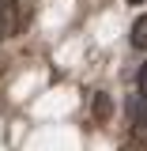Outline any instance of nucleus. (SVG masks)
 Wrapping results in <instances>:
<instances>
[{"mask_svg":"<svg viewBox=\"0 0 147 151\" xmlns=\"http://www.w3.org/2000/svg\"><path fill=\"white\" fill-rule=\"evenodd\" d=\"M19 27H23V19H19V4H15V0H0V38L15 34Z\"/></svg>","mask_w":147,"mask_h":151,"instance_id":"nucleus-1","label":"nucleus"},{"mask_svg":"<svg viewBox=\"0 0 147 151\" xmlns=\"http://www.w3.org/2000/svg\"><path fill=\"white\" fill-rule=\"evenodd\" d=\"M125 110H128V121H132V125L147 129V98L136 94V98H128V106H125Z\"/></svg>","mask_w":147,"mask_h":151,"instance_id":"nucleus-2","label":"nucleus"},{"mask_svg":"<svg viewBox=\"0 0 147 151\" xmlns=\"http://www.w3.org/2000/svg\"><path fill=\"white\" fill-rule=\"evenodd\" d=\"M132 45L136 49H147V15H140L132 23Z\"/></svg>","mask_w":147,"mask_h":151,"instance_id":"nucleus-3","label":"nucleus"},{"mask_svg":"<svg viewBox=\"0 0 147 151\" xmlns=\"http://www.w3.org/2000/svg\"><path fill=\"white\" fill-rule=\"evenodd\" d=\"M94 117H98V121L110 117V98H106V94H94Z\"/></svg>","mask_w":147,"mask_h":151,"instance_id":"nucleus-4","label":"nucleus"},{"mask_svg":"<svg viewBox=\"0 0 147 151\" xmlns=\"http://www.w3.org/2000/svg\"><path fill=\"white\" fill-rule=\"evenodd\" d=\"M140 98H147V60H143V68H140Z\"/></svg>","mask_w":147,"mask_h":151,"instance_id":"nucleus-5","label":"nucleus"},{"mask_svg":"<svg viewBox=\"0 0 147 151\" xmlns=\"http://www.w3.org/2000/svg\"><path fill=\"white\" fill-rule=\"evenodd\" d=\"M128 4H143V0H128Z\"/></svg>","mask_w":147,"mask_h":151,"instance_id":"nucleus-6","label":"nucleus"}]
</instances>
